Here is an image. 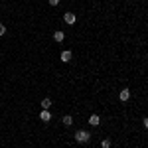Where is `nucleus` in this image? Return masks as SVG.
Instances as JSON below:
<instances>
[{
  "mask_svg": "<svg viewBox=\"0 0 148 148\" xmlns=\"http://www.w3.org/2000/svg\"><path fill=\"white\" fill-rule=\"evenodd\" d=\"M71 56H73V53H71L69 49H63L59 57H61V61H63V63H69V61H71Z\"/></svg>",
  "mask_w": 148,
  "mask_h": 148,
  "instance_id": "20e7f679",
  "label": "nucleus"
},
{
  "mask_svg": "<svg viewBox=\"0 0 148 148\" xmlns=\"http://www.w3.org/2000/svg\"><path fill=\"white\" fill-rule=\"evenodd\" d=\"M53 40H56V42H63V40H65V34H63L61 30H57V32H53Z\"/></svg>",
  "mask_w": 148,
  "mask_h": 148,
  "instance_id": "0eeeda50",
  "label": "nucleus"
},
{
  "mask_svg": "<svg viewBox=\"0 0 148 148\" xmlns=\"http://www.w3.org/2000/svg\"><path fill=\"white\" fill-rule=\"evenodd\" d=\"M75 140H77L79 144H87V142L91 140V134H89L87 130H77V132H75Z\"/></svg>",
  "mask_w": 148,
  "mask_h": 148,
  "instance_id": "f257e3e1",
  "label": "nucleus"
},
{
  "mask_svg": "<svg viewBox=\"0 0 148 148\" xmlns=\"http://www.w3.org/2000/svg\"><path fill=\"white\" fill-rule=\"evenodd\" d=\"M6 34V26H4V24H0V36H4Z\"/></svg>",
  "mask_w": 148,
  "mask_h": 148,
  "instance_id": "9b49d317",
  "label": "nucleus"
},
{
  "mask_svg": "<svg viewBox=\"0 0 148 148\" xmlns=\"http://www.w3.org/2000/svg\"><path fill=\"white\" fill-rule=\"evenodd\" d=\"M119 99H121V101H128V99H130V91H128V89H123V91L119 93Z\"/></svg>",
  "mask_w": 148,
  "mask_h": 148,
  "instance_id": "423d86ee",
  "label": "nucleus"
},
{
  "mask_svg": "<svg viewBox=\"0 0 148 148\" xmlns=\"http://www.w3.org/2000/svg\"><path fill=\"white\" fill-rule=\"evenodd\" d=\"M101 146L103 148H111V138H105V140L101 142Z\"/></svg>",
  "mask_w": 148,
  "mask_h": 148,
  "instance_id": "9d476101",
  "label": "nucleus"
},
{
  "mask_svg": "<svg viewBox=\"0 0 148 148\" xmlns=\"http://www.w3.org/2000/svg\"><path fill=\"white\" fill-rule=\"evenodd\" d=\"M75 20H77V16H75L73 12H65V14H63V22L69 24V26H71V24H75Z\"/></svg>",
  "mask_w": 148,
  "mask_h": 148,
  "instance_id": "f03ea898",
  "label": "nucleus"
},
{
  "mask_svg": "<svg viewBox=\"0 0 148 148\" xmlns=\"http://www.w3.org/2000/svg\"><path fill=\"white\" fill-rule=\"evenodd\" d=\"M63 125H65V126H71V125H73V116L65 114V116H63Z\"/></svg>",
  "mask_w": 148,
  "mask_h": 148,
  "instance_id": "6e6552de",
  "label": "nucleus"
},
{
  "mask_svg": "<svg viewBox=\"0 0 148 148\" xmlns=\"http://www.w3.org/2000/svg\"><path fill=\"white\" fill-rule=\"evenodd\" d=\"M47 2H49V6H57L59 4V0H47Z\"/></svg>",
  "mask_w": 148,
  "mask_h": 148,
  "instance_id": "f8f14e48",
  "label": "nucleus"
},
{
  "mask_svg": "<svg viewBox=\"0 0 148 148\" xmlns=\"http://www.w3.org/2000/svg\"><path fill=\"white\" fill-rule=\"evenodd\" d=\"M42 107H44V109H49V107H51V101H49V99H42Z\"/></svg>",
  "mask_w": 148,
  "mask_h": 148,
  "instance_id": "1a4fd4ad",
  "label": "nucleus"
},
{
  "mask_svg": "<svg viewBox=\"0 0 148 148\" xmlns=\"http://www.w3.org/2000/svg\"><path fill=\"white\" fill-rule=\"evenodd\" d=\"M40 119H42L44 123H49V121H51V113H49V109H42V113H40Z\"/></svg>",
  "mask_w": 148,
  "mask_h": 148,
  "instance_id": "7ed1b4c3",
  "label": "nucleus"
},
{
  "mask_svg": "<svg viewBox=\"0 0 148 148\" xmlns=\"http://www.w3.org/2000/svg\"><path fill=\"white\" fill-rule=\"evenodd\" d=\"M89 125H91V126H99V125H101L99 114H91V116H89Z\"/></svg>",
  "mask_w": 148,
  "mask_h": 148,
  "instance_id": "39448f33",
  "label": "nucleus"
},
{
  "mask_svg": "<svg viewBox=\"0 0 148 148\" xmlns=\"http://www.w3.org/2000/svg\"><path fill=\"white\" fill-rule=\"evenodd\" d=\"M142 125H144V126H146V128H148V116H146V119H144V121H142Z\"/></svg>",
  "mask_w": 148,
  "mask_h": 148,
  "instance_id": "ddd939ff",
  "label": "nucleus"
}]
</instances>
